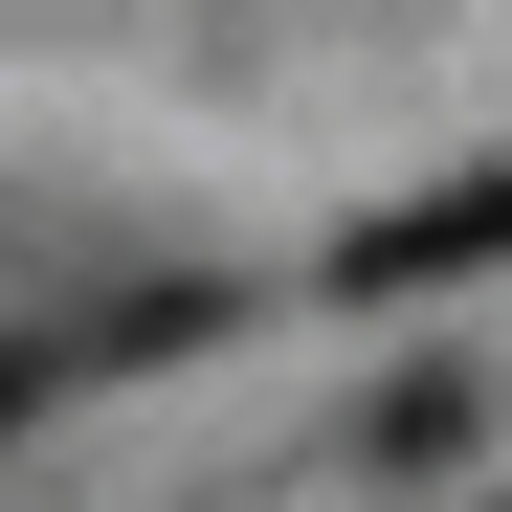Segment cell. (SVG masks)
Listing matches in <instances>:
<instances>
[{"label": "cell", "mask_w": 512, "mask_h": 512, "mask_svg": "<svg viewBox=\"0 0 512 512\" xmlns=\"http://www.w3.org/2000/svg\"><path fill=\"white\" fill-rule=\"evenodd\" d=\"M45 401H90V379H67V334H0V446H23Z\"/></svg>", "instance_id": "3"}, {"label": "cell", "mask_w": 512, "mask_h": 512, "mask_svg": "<svg viewBox=\"0 0 512 512\" xmlns=\"http://www.w3.org/2000/svg\"><path fill=\"white\" fill-rule=\"evenodd\" d=\"M468 446H490V379H468V357L379 379V423H357V468H468Z\"/></svg>", "instance_id": "2"}, {"label": "cell", "mask_w": 512, "mask_h": 512, "mask_svg": "<svg viewBox=\"0 0 512 512\" xmlns=\"http://www.w3.org/2000/svg\"><path fill=\"white\" fill-rule=\"evenodd\" d=\"M490 512H512V490H490Z\"/></svg>", "instance_id": "4"}, {"label": "cell", "mask_w": 512, "mask_h": 512, "mask_svg": "<svg viewBox=\"0 0 512 512\" xmlns=\"http://www.w3.org/2000/svg\"><path fill=\"white\" fill-rule=\"evenodd\" d=\"M512 268V156H446L423 201H379V223H334V312H423V290H490Z\"/></svg>", "instance_id": "1"}]
</instances>
